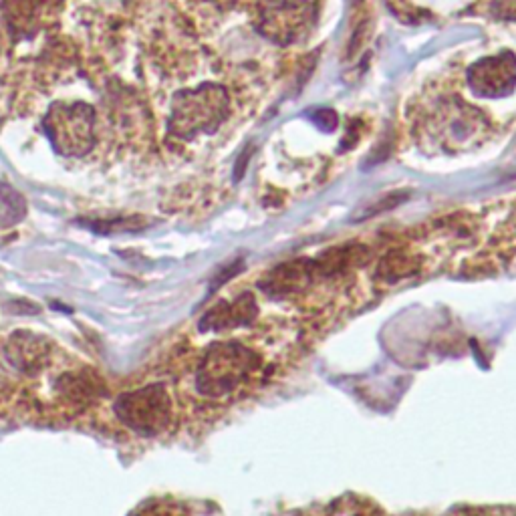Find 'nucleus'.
Returning <instances> with one entry per match:
<instances>
[{
	"mask_svg": "<svg viewBox=\"0 0 516 516\" xmlns=\"http://www.w3.org/2000/svg\"><path fill=\"white\" fill-rule=\"evenodd\" d=\"M277 351L273 339H230L210 345L194 375L196 392L216 402L246 396L275 373Z\"/></svg>",
	"mask_w": 516,
	"mask_h": 516,
	"instance_id": "1",
	"label": "nucleus"
},
{
	"mask_svg": "<svg viewBox=\"0 0 516 516\" xmlns=\"http://www.w3.org/2000/svg\"><path fill=\"white\" fill-rule=\"evenodd\" d=\"M230 99L222 85L202 83L196 89L178 93L170 107L168 129L178 140H192L212 134L228 117Z\"/></svg>",
	"mask_w": 516,
	"mask_h": 516,
	"instance_id": "2",
	"label": "nucleus"
},
{
	"mask_svg": "<svg viewBox=\"0 0 516 516\" xmlns=\"http://www.w3.org/2000/svg\"><path fill=\"white\" fill-rule=\"evenodd\" d=\"M95 109L85 101H57L45 115V132L65 158H81L95 144Z\"/></svg>",
	"mask_w": 516,
	"mask_h": 516,
	"instance_id": "3",
	"label": "nucleus"
},
{
	"mask_svg": "<svg viewBox=\"0 0 516 516\" xmlns=\"http://www.w3.org/2000/svg\"><path fill=\"white\" fill-rule=\"evenodd\" d=\"M117 418L142 436H158L172 422V398L164 385L127 392L115 402Z\"/></svg>",
	"mask_w": 516,
	"mask_h": 516,
	"instance_id": "4",
	"label": "nucleus"
},
{
	"mask_svg": "<svg viewBox=\"0 0 516 516\" xmlns=\"http://www.w3.org/2000/svg\"><path fill=\"white\" fill-rule=\"evenodd\" d=\"M313 0H265L258 11V29L277 43H291L309 29Z\"/></svg>",
	"mask_w": 516,
	"mask_h": 516,
	"instance_id": "5",
	"label": "nucleus"
},
{
	"mask_svg": "<svg viewBox=\"0 0 516 516\" xmlns=\"http://www.w3.org/2000/svg\"><path fill=\"white\" fill-rule=\"evenodd\" d=\"M468 83L482 97L508 95L516 85V59L510 53L486 57L470 67Z\"/></svg>",
	"mask_w": 516,
	"mask_h": 516,
	"instance_id": "6",
	"label": "nucleus"
},
{
	"mask_svg": "<svg viewBox=\"0 0 516 516\" xmlns=\"http://www.w3.org/2000/svg\"><path fill=\"white\" fill-rule=\"evenodd\" d=\"M9 357L21 369H37L49 359V343L33 333H19L11 339Z\"/></svg>",
	"mask_w": 516,
	"mask_h": 516,
	"instance_id": "7",
	"label": "nucleus"
},
{
	"mask_svg": "<svg viewBox=\"0 0 516 516\" xmlns=\"http://www.w3.org/2000/svg\"><path fill=\"white\" fill-rule=\"evenodd\" d=\"M422 269V258L410 250H394L385 254L377 265V277L387 283H398L410 279Z\"/></svg>",
	"mask_w": 516,
	"mask_h": 516,
	"instance_id": "8",
	"label": "nucleus"
},
{
	"mask_svg": "<svg viewBox=\"0 0 516 516\" xmlns=\"http://www.w3.org/2000/svg\"><path fill=\"white\" fill-rule=\"evenodd\" d=\"M25 216H27L25 198L9 184L0 182V230H7L21 224Z\"/></svg>",
	"mask_w": 516,
	"mask_h": 516,
	"instance_id": "9",
	"label": "nucleus"
}]
</instances>
